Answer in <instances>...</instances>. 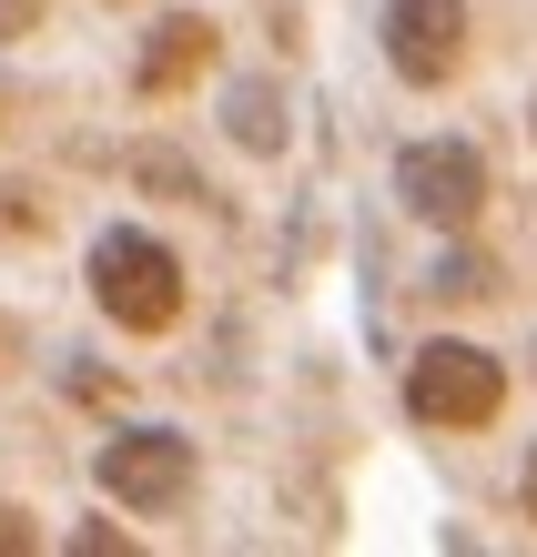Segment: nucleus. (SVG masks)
I'll return each instance as SVG.
<instances>
[{
    "mask_svg": "<svg viewBox=\"0 0 537 557\" xmlns=\"http://www.w3.org/2000/svg\"><path fill=\"white\" fill-rule=\"evenodd\" d=\"M91 305H102L122 335H173L183 324V253L162 234H102L91 244Z\"/></svg>",
    "mask_w": 537,
    "mask_h": 557,
    "instance_id": "obj_1",
    "label": "nucleus"
},
{
    "mask_svg": "<svg viewBox=\"0 0 537 557\" xmlns=\"http://www.w3.org/2000/svg\"><path fill=\"white\" fill-rule=\"evenodd\" d=\"M497 406H508V366H497L487 345H466V335L416 345V366H406V416L416 425L477 436V425H497Z\"/></svg>",
    "mask_w": 537,
    "mask_h": 557,
    "instance_id": "obj_2",
    "label": "nucleus"
},
{
    "mask_svg": "<svg viewBox=\"0 0 537 557\" xmlns=\"http://www.w3.org/2000/svg\"><path fill=\"white\" fill-rule=\"evenodd\" d=\"M487 193H497L487 152H477V143H456V133H436V143H406V152H395V203H406L416 223H436V234H466V223L487 213Z\"/></svg>",
    "mask_w": 537,
    "mask_h": 557,
    "instance_id": "obj_3",
    "label": "nucleus"
},
{
    "mask_svg": "<svg viewBox=\"0 0 537 557\" xmlns=\"http://www.w3.org/2000/svg\"><path fill=\"white\" fill-rule=\"evenodd\" d=\"M102 497L132 507V517H173L193 497V446L173 425H132V436L102 446Z\"/></svg>",
    "mask_w": 537,
    "mask_h": 557,
    "instance_id": "obj_4",
    "label": "nucleus"
},
{
    "mask_svg": "<svg viewBox=\"0 0 537 557\" xmlns=\"http://www.w3.org/2000/svg\"><path fill=\"white\" fill-rule=\"evenodd\" d=\"M466 0H386V61H395V82H416V91H447L466 72Z\"/></svg>",
    "mask_w": 537,
    "mask_h": 557,
    "instance_id": "obj_5",
    "label": "nucleus"
},
{
    "mask_svg": "<svg viewBox=\"0 0 537 557\" xmlns=\"http://www.w3.org/2000/svg\"><path fill=\"white\" fill-rule=\"evenodd\" d=\"M213 51H223V30L204 11H162L152 41H143V61H132V91H143V102H173V91H193V82L213 72Z\"/></svg>",
    "mask_w": 537,
    "mask_h": 557,
    "instance_id": "obj_6",
    "label": "nucleus"
},
{
    "mask_svg": "<svg viewBox=\"0 0 537 557\" xmlns=\"http://www.w3.org/2000/svg\"><path fill=\"white\" fill-rule=\"evenodd\" d=\"M233 143H244V152H284V102H274V82H244V91H233Z\"/></svg>",
    "mask_w": 537,
    "mask_h": 557,
    "instance_id": "obj_7",
    "label": "nucleus"
},
{
    "mask_svg": "<svg viewBox=\"0 0 537 557\" xmlns=\"http://www.w3.org/2000/svg\"><path fill=\"white\" fill-rule=\"evenodd\" d=\"M497 284H508V274H497L487 253H447V264H436V284H426V294H436V305H487Z\"/></svg>",
    "mask_w": 537,
    "mask_h": 557,
    "instance_id": "obj_8",
    "label": "nucleus"
},
{
    "mask_svg": "<svg viewBox=\"0 0 537 557\" xmlns=\"http://www.w3.org/2000/svg\"><path fill=\"white\" fill-rule=\"evenodd\" d=\"M0 234H41V183H0Z\"/></svg>",
    "mask_w": 537,
    "mask_h": 557,
    "instance_id": "obj_9",
    "label": "nucleus"
},
{
    "mask_svg": "<svg viewBox=\"0 0 537 557\" xmlns=\"http://www.w3.org/2000/svg\"><path fill=\"white\" fill-rule=\"evenodd\" d=\"M143 183H162V193H173V203H204V193H193V173H183L173 152H143Z\"/></svg>",
    "mask_w": 537,
    "mask_h": 557,
    "instance_id": "obj_10",
    "label": "nucleus"
},
{
    "mask_svg": "<svg viewBox=\"0 0 537 557\" xmlns=\"http://www.w3.org/2000/svg\"><path fill=\"white\" fill-rule=\"evenodd\" d=\"M41 11H51V0H0V41H30V30H41Z\"/></svg>",
    "mask_w": 537,
    "mask_h": 557,
    "instance_id": "obj_11",
    "label": "nucleus"
},
{
    "mask_svg": "<svg viewBox=\"0 0 537 557\" xmlns=\"http://www.w3.org/2000/svg\"><path fill=\"white\" fill-rule=\"evenodd\" d=\"M0 547H30V528H21V507L0 497Z\"/></svg>",
    "mask_w": 537,
    "mask_h": 557,
    "instance_id": "obj_12",
    "label": "nucleus"
},
{
    "mask_svg": "<svg viewBox=\"0 0 537 557\" xmlns=\"http://www.w3.org/2000/svg\"><path fill=\"white\" fill-rule=\"evenodd\" d=\"M11 366H21V324L0 314V375H11Z\"/></svg>",
    "mask_w": 537,
    "mask_h": 557,
    "instance_id": "obj_13",
    "label": "nucleus"
},
{
    "mask_svg": "<svg viewBox=\"0 0 537 557\" xmlns=\"http://www.w3.org/2000/svg\"><path fill=\"white\" fill-rule=\"evenodd\" d=\"M517 497H527V517H537V456H527V486H517Z\"/></svg>",
    "mask_w": 537,
    "mask_h": 557,
    "instance_id": "obj_14",
    "label": "nucleus"
}]
</instances>
